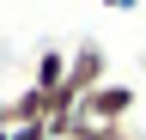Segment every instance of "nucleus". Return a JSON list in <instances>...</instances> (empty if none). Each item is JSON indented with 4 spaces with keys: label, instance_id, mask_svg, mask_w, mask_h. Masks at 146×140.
Wrapping results in <instances>:
<instances>
[{
    "label": "nucleus",
    "instance_id": "1",
    "mask_svg": "<svg viewBox=\"0 0 146 140\" xmlns=\"http://www.w3.org/2000/svg\"><path fill=\"white\" fill-rule=\"evenodd\" d=\"M128 116H134V85L128 79H104L91 98H79V122H91V128H122Z\"/></svg>",
    "mask_w": 146,
    "mask_h": 140
},
{
    "label": "nucleus",
    "instance_id": "3",
    "mask_svg": "<svg viewBox=\"0 0 146 140\" xmlns=\"http://www.w3.org/2000/svg\"><path fill=\"white\" fill-rule=\"evenodd\" d=\"M12 128H49V92H18L12 98Z\"/></svg>",
    "mask_w": 146,
    "mask_h": 140
},
{
    "label": "nucleus",
    "instance_id": "4",
    "mask_svg": "<svg viewBox=\"0 0 146 140\" xmlns=\"http://www.w3.org/2000/svg\"><path fill=\"white\" fill-rule=\"evenodd\" d=\"M61 79H67V55H61V49H43L25 85H31V92H55V85H61Z\"/></svg>",
    "mask_w": 146,
    "mask_h": 140
},
{
    "label": "nucleus",
    "instance_id": "6",
    "mask_svg": "<svg viewBox=\"0 0 146 140\" xmlns=\"http://www.w3.org/2000/svg\"><path fill=\"white\" fill-rule=\"evenodd\" d=\"M12 140H49V128H18Z\"/></svg>",
    "mask_w": 146,
    "mask_h": 140
},
{
    "label": "nucleus",
    "instance_id": "2",
    "mask_svg": "<svg viewBox=\"0 0 146 140\" xmlns=\"http://www.w3.org/2000/svg\"><path fill=\"white\" fill-rule=\"evenodd\" d=\"M104 79H110V55H104L98 43H79V49L67 55V79H61V85H67L73 98H91Z\"/></svg>",
    "mask_w": 146,
    "mask_h": 140
},
{
    "label": "nucleus",
    "instance_id": "5",
    "mask_svg": "<svg viewBox=\"0 0 146 140\" xmlns=\"http://www.w3.org/2000/svg\"><path fill=\"white\" fill-rule=\"evenodd\" d=\"M91 140H140V134H134V128L122 122V128H91Z\"/></svg>",
    "mask_w": 146,
    "mask_h": 140
}]
</instances>
